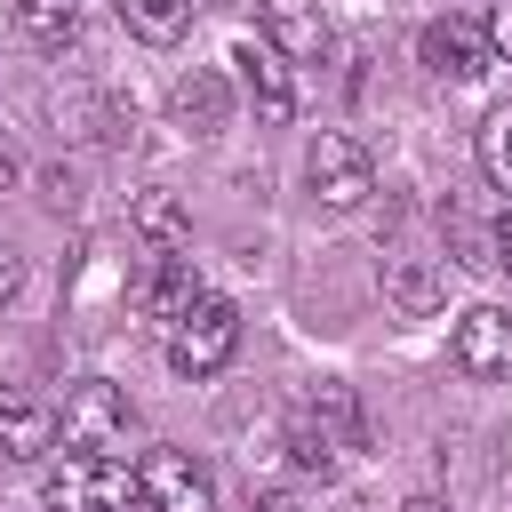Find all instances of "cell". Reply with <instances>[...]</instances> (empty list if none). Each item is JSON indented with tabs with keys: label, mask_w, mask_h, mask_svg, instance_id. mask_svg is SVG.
Segmentation results:
<instances>
[{
	"label": "cell",
	"mask_w": 512,
	"mask_h": 512,
	"mask_svg": "<svg viewBox=\"0 0 512 512\" xmlns=\"http://www.w3.org/2000/svg\"><path fill=\"white\" fill-rule=\"evenodd\" d=\"M408 512H448V504H440V496H416V504H408Z\"/></svg>",
	"instance_id": "obj_23"
},
{
	"label": "cell",
	"mask_w": 512,
	"mask_h": 512,
	"mask_svg": "<svg viewBox=\"0 0 512 512\" xmlns=\"http://www.w3.org/2000/svg\"><path fill=\"white\" fill-rule=\"evenodd\" d=\"M16 280H24V256H16V248H8V240H0V304H8V296H16Z\"/></svg>",
	"instance_id": "obj_22"
},
{
	"label": "cell",
	"mask_w": 512,
	"mask_h": 512,
	"mask_svg": "<svg viewBox=\"0 0 512 512\" xmlns=\"http://www.w3.org/2000/svg\"><path fill=\"white\" fill-rule=\"evenodd\" d=\"M256 40H272L288 64H328V48H336L320 0H256Z\"/></svg>",
	"instance_id": "obj_9"
},
{
	"label": "cell",
	"mask_w": 512,
	"mask_h": 512,
	"mask_svg": "<svg viewBox=\"0 0 512 512\" xmlns=\"http://www.w3.org/2000/svg\"><path fill=\"white\" fill-rule=\"evenodd\" d=\"M480 264H488V272H512V208L488 224V240H480Z\"/></svg>",
	"instance_id": "obj_20"
},
{
	"label": "cell",
	"mask_w": 512,
	"mask_h": 512,
	"mask_svg": "<svg viewBox=\"0 0 512 512\" xmlns=\"http://www.w3.org/2000/svg\"><path fill=\"white\" fill-rule=\"evenodd\" d=\"M288 456H296V472H312V480H336V472H344V440H336L312 408L288 416Z\"/></svg>",
	"instance_id": "obj_14"
},
{
	"label": "cell",
	"mask_w": 512,
	"mask_h": 512,
	"mask_svg": "<svg viewBox=\"0 0 512 512\" xmlns=\"http://www.w3.org/2000/svg\"><path fill=\"white\" fill-rule=\"evenodd\" d=\"M232 64H240V88H248V104H256L264 120H288V112H296V64H288L272 40H240Z\"/></svg>",
	"instance_id": "obj_11"
},
{
	"label": "cell",
	"mask_w": 512,
	"mask_h": 512,
	"mask_svg": "<svg viewBox=\"0 0 512 512\" xmlns=\"http://www.w3.org/2000/svg\"><path fill=\"white\" fill-rule=\"evenodd\" d=\"M384 296H392V312H408V320L440 312V304H448L440 256H384Z\"/></svg>",
	"instance_id": "obj_13"
},
{
	"label": "cell",
	"mask_w": 512,
	"mask_h": 512,
	"mask_svg": "<svg viewBox=\"0 0 512 512\" xmlns=\"http://www.w3.org/2000/svg\"><path fill=\"white\" fill-rule=\"evenodd\" d=\"M64 440L80 448V456H128V432H136V400L120 392V384H104V376H80L72 392H64Z\"/></svg>",
	"instance_id": "obj_1"
},
{
	"label": "cell",
	"mask_w": 512,
	"mask_h": 512,
	"mask_svg": "<svg viewBox=\"0 0 512 512\" xmlns=\"http://www.w3.org/2000/svg\"><path fill=\"white\" fill-rule=\"evenodd\" d=\"M112 8H120V24H128L136 40H152V48L184 40V24H192V0H112Z\"/></svg>",
	"instance_id": "obj_16"
},
{
	"label": "cell",
	"mask_w": 512,
	"mask_h": 512,
	"mask_svg": "<svg viewBox=\"0 0 512 512\" xmlns=\"http://www.w3.org/2000/svg\"><path fill=\"white\" fill-rule=\"evenodd\" d=\"M488 48H496V64H512V0L488 8Z\"/></svg>",
	"instance_id": "obj_21"
},
{
	"label": "cell",
	"mask_w": 512,
	"mask_h": 512,
	"mask_svg": "<svg viewBox=\"0 0 512 512\" xmlns=\"http://www.w3.org/2000/svg\"><path fill=\"white\" fill-rule=\"evenodd\" d=\"M168 120H176L184 136H216V128L232 120V80H224L216 64H192V72L168 88Z\"/></svg>",
	"instance_id": "obj_12"
},
{
	"label": "cell",
	"mask_w": 512,
	"mask_h": 512,
	"mask_svg": "<svg viewBox=\"0 0 512 512\" xmlns=\"http://www.w3.org/2000/svg\"><path fill=\"white\" fill-rule=\"evenodd\" d=\"M128 496H136V472L120 456H80V448L40 480L48 512H128Z\"/></svg>",
	"instance_id": "obj_2"
},
{
	"label": "cell",
	"mask_w": 512,
	"mask_h": 512,
	"mask_svg": "<svg viewBox=\"0 0 512 512\" xmlns=\"http://www.w3.org/2000/svg\"><path fill=\"white\" fill-rule=\"evenodd\" d=\"M136 232H144L152 248H184V240H192V216H184V200H176V192H160V184H152V192H136Z\"/></svg>",
	"instance_id": "obj_17"
},
{
	"label": "cell",
	"mask_w": 512,
	"mask_h": 512,
	"mask_svg": "<svg viewBox=\"0 0 512 512\" xmlns=\"http://www.w3.org/2000/svg\"><path fill=\"white\" fill-rule=\"evenodd\" d=\"M416 56H424L440 80H488V72H496L488 24H472V16H440V24H424V32H416Z\"/></svg>",
	"instance_id": "obj_8"
},
{
	"label": "cell",
	"mask_w": 512,
	"mask_h": 512,
	"mask_svg": "<svg viewBox=\"0 0 512 512\" xmlns=\"http://www.w3.org/2000/svg\"><path fill=\"white\" fill-rule=\"evenodd\" d=\"M136 496L152 512H216V480L192 448H144L136 464Z\"/></svg>",
	"instance_id": "obj_5"
},
{
	"label": "cell",
	"mask_w": 512,
	"mask_h": 512,
	"mask_svg": "<svg viewBox=\"0 0 512 512\" xmlns=\"http://www.w3.org/2000/svg\"><path fill=\"white\" fill-rule=\"evenodd\" d=\"M480 168H488V184L512 200V104L488 112V128H480Z\"/></svg>",
	"instance_id": "obj_19"
},
{
	"label": "cell",
	"mask_w": 512,
	"mask_h": 512,
	"mask_svg": "<svg viewBox=\"0 0 512 512\" xmlns=\"http://www.w3.org/2000/svg\"><path fill=\"white\" fill-rule=\"evenodd\" d=\"M192 8H224V0H192Z\"/></svg>",
	"instance_id": "obj_24"
},
{
	"label": "cell",
	"mask_w": 512,
	"mask_h": 512,
	"mask_svg": "<svg viewBox=\"0 0 512 512\" xmlns=\"http://www.w3.org/2000/svg\"><path fill=\"white\" fill-rule=\"evenodd\" d=\"M232 352H240V312H232L224 296H200V304L168 328V368H176V376H216Z\"/></svg>",
	"instance_id": "obj_3"
},
{
	"label": "cell",
	"mask_w": 512,
	"mask_h": 512,
	"mask_svg": "<svg viewBox=\"0 0 512 512\" xmlns=\"http://www.w3.org/2000/svg\"><path fill=\"white\" fill-rule=\"evenodd\" d=\"M448 360L472 376V384H512V312L504 304H472L448 336Z\"/></svg>",
	"instance_id": "obj_6"
},
{
	"label": "cell",
	"mask_w": 512,
	"mask_h": 512,
	"mask_svg": "<svg viewBox=\"0 0 512 512\" xmlns=\"http://www.w3.org/2000/svg\"><path fill=\"white\" fill-rule=\"evenodd\" d=\"M56 432H64L56 400H40V392H24V384H0V456L32 464V456L56 448Z\"/></svg>",
	"instance_id": "obj_10"
},
{
	"label": "cell",
	"mask_w": 512,
	"mask_h": 512,
	"mask_svg": "<svg viewBox=\"0 0 512 512\" xmlns=\"http://www.w3.org/2000/svg\"><path fill=\"white\" fill-rule=\"evenodd\" d=\"M16 24H24V40H32V48L64 56V48L80 40V0H16Z\"/></svg>",
	"instance_id": "obj_15"
},
{
	"label": "cell",
	"mask_w": 512,
	"mask_h": 512,
	"mask_svg": "<svg viewBox=\"0 0 512 512\" xmlns=\"http://www.w3.org/2000/svg\"><path fill=\"white\" fill-rule=\"evenodd\" d=\"M200 296H208V288H200V272H192V256H184V248H152V256L136 264V312H144V320L176 328Z\"/></svg>",
	"instance_id": "obj_7"
},
{
	"label": "cell",
	"mask_w": 512,
	"mask_h": 512,
	"mask_svg": "<svg viewBox=\"0 0 512 512\" xmlns=\"http://www.w3.org/2000/svg\"><path fill=\"white\" fill-rule=\"evenodd\" d=\"M304 184H312L320 208H360V200L376 192V160H368L360 136H312V152H304Z\"/></svg>",
	"instance_id": "obj_4"
},
{
	"label": "cell",
	"mask_w": 512,
	"mask_h": 512,
	"mask_svg": "<svg viewBox=\"0 0 512 512\" xmlns=\"http://www.w3.org/2000/svg\"><path fill=\"white\" fill-rule=\"evenodd\" d=\"M304 408H312V416H320V424H328L344 448H360V400H352V384H320Z\"/></svg>",
	"instance_id": "obj_18"
}]
</instances>
